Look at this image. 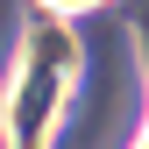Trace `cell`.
Returning a JSON list of instances; mask_svg holds the SVG:
<instances>
[{
	"label": "cell",
	"instance_id": "obj_1",
	"mask_svg": "<svg viewBox=\"0 0 149 149\" xmlns=\"http://www.w3.org/2000/svg\"><path fill=\"white\" fill-rule=\"evenodd\" d=\"M71 64H78V50H71L64 29H36L29 36L22 64H14V149L43 142V121H50V107H57V85H64Z\"/></svg>",
	"mask_w": 149,
	"mask_h": 149
},
{
	"label": "cell",
	"instance_id": "obj_2",
	"mask_svg": "<svg viewBox=\"0 0 149 149\" xmlns=\"http://www.w3.org/2000/svg\"><path fill=\"white\" fill-rule=\"evenodd\" d=\"M50 7H64V14H71V7H100V0H50Z\"/></svg>",
	"mask_w": 149,
	"mask_h": 149
}]
</instances>
